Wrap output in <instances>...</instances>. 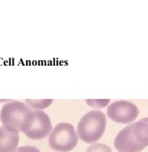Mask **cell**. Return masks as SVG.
Wrapping results in <instances>:
<instances>
[{
  "label": "cell",
  "mask_w": 148,
  "mask_h": 152,
  "mask_svg": "<svg viewBox=\"0 0 148 152\" xmlns=\"http://www.w3.org/2000/svg\"><path fill=\"white\" fill-rule=\"evenodd\" d=\"M52 124L49 116L43 111H33V121L24 134L32 140H41L50 134Z\"/></svg>",
  "instance_id": "obj_5"
},
{
  "label": "cell",
  "mask_w": 148,
  "mask_h": 152,
  "mask_svg": "<svg viewBox=\"0 0 148 152\" xmlns=\"http://www.w3.org/2000/svg\"><path fill=\"white\" fill-rule=\"evenodd\" d=\"M133 133L140 145L148 146V117L141 119L136 123L132 124Z\"/></svg>",
  "instance_id": "obj_8"
},
{
  "label": "cell",
  "mask_w": 148,
  "mask_h": 152,
  "mask_svg": "<svg viewBox=\"0 0 148 152\" xmlns=\"http://www.w3.org/2000/svg\"><path fill=\"white\" fill-rule=\"evenodd\" d=\"M114 147L118 152H140L144 147L136 140L132 129V124L118 133L114 140Z\"/></svg>",
  "instance_id": "obj_6"
},
{
  "label": "cell",
  "mask_w": 148,
  "mask_h": 152,
  "mask_svg": "<svg viewBox=\"0 0 148 152\" xmlns=\"http://www.w3.org/2000/svg\"><path fill=\"white\" fill-rule=\"evenodd\" d=\"M139 111L136 104L131 102L120 100L117 101L108 107V117L115 123L129 124L138 116Z\"/></svg>",
  "instance_id": "obj_4"
},
{
  "label": "cell",
  "mask_w": 148,
  "mask_h": 152,
  "mask_svg": "<svg viewBox=\"0 0 148 152\" xmlns=\"http://www.w3.org/2000/svg\"><path fill=\"white\" fill-rule=\"evenodd\" d=\"M25 102L31 106L32 108L34 109H44L46 107H48L52 102L53 100H25Z\"/></svg>",
  "instance_id": "obj_9"
},
{
  "label": "cell",
  "mask_w": 148,
  "mask_h": 152,
  "mask_svg": "<svg viewBox=\"0 0 148 152\" xmlns=\"http://www.w3.org/2000/svg\"><path fill=\"white\" fill-rule=\"evenodd\" d=\"M13 152H41L36 147L33 146H22L15 149Z\"/></svg>",
  "instance_id": "obj_11"
},
{
  "label": "cell",
  "mask_w": 148,
  "mask_h": 152,
  "mask_svg": "<svg viewBox=\"0 0 148 152\" xmlns=\"http://www.w3.org/2000/svg\"><path fill=\"white\" fill-rule=\"evenodd\" d=\"M0 121L4 126L24 133L33 121V111L24 103L12 101L3 105L0 111Z\"/></svg>",
  "instance_id": "obj_1"
},
{
  "label": "cell",
  "mask_w": 148,
  "mask_h": 152,
  "mask_svg": "<svg viewBox=\"0 0 148 152\" xmlns=\"http://www.w3.org/2000/svg\"><path fill=\"white\" fill-rule=\"evenodd\" d=\"M107 118L105 114L98 110L85 113L77 125L76 134L85 143H94L103 135L106 128Z\"/></svg>",
  "instance_id": "obj_2"
},
{
  "label": "cell",
  "mask_w": 148,
  "mask_h": 152,
  "mask_svg": "<svg viewBox=\"0 0 148 152\" xmlns=\"http://www.w3.org/2000/svg\"><path fill=\"white\" fill-rule=\"evenodd\" d=\"M85 152H112L110 148L105 144L102 143H94L88 147Z\"/></svg>",
  "instance_id": "obj_10"
},
{
  "label": "cell",
  "mask_w": 148,
  "mask_h": 152,
  "mask_svg": "<svg viewBox=\"0 0 148 152\" xmlns=\"http://www.w3.org/2000/svg\"><path fill=\"white\" fill-rule=\"evenodd\" d=\"M19 132L7 127H0V152H13L19 144Z\"/></svg>",
  "instance_id": "obj_7"
},
{
  "label": "cell",
  "mask_w": 148,
  "mask_h": 152,
  "mask_svg": "<svg viewBox=\"0 0 148 152\" xmlns=\"http://www.w3.org/2000/svg\"><path fill=\"white\" fill-rule=\"evenodd\" d=\"M78 142V136L74 126L68 123H61L55 126L49 136V147L59 152L74 149Z\"/></svg>",
  "instance_id": "obj_3"
}]
</instances>
